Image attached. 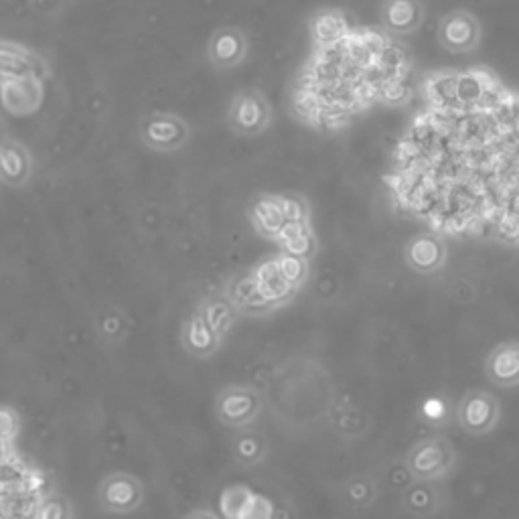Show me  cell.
Wrapping results in <instances>:
<instances>
[{
  "instance_id": "cell-1",
  "label": "cell",
  "mask_w": 519,
  "mask_h": 519,
  "mask_svg": "<svg viewBox=\"0 0 519 519\" xmlns=\"http://www.w3.org/2000/svg\"><path fill=\"white\" fill-rule=\"evenodd\" d=\"M384 185L442 238L519 246V90L489 67L426 73Z\"/></svg>"
},
{
  "instance_id": "cell-2",
  "label": "cell",
  "mask_w": 519,
  "mask_h": 519,
  "mask_svg": "<svg viewBox=\"0 0 519 519\" xmlns=\"http://www.w3.org/2000/svg\"><path fill=\"white\" fill-rule=\"evenodd\" d=\"M414 57L382 27L351 25L339 39L311 47L290 90L292 118L315 132H341L376 108L412 98Z\"/></svg>"
},
{
  "instance_id": "cell-3",
  "label": "cell",
  "mask_w": 519,
  "mask_h": 519,
  "mask_svg": "<svg viewBox=\"0 0 519 519\" xmlns=\"http://www.w3.org/2000/svg\"><path fill=\"white\" fill-rule=\"evenodd\" d=\"M250 219L262 238L280 244L286 254L301 258L313 244L311 207L303 195H260L250 209Z\"/></svg>"
},
{
  "instance_id": "cell-4",
  "label": "cell",
  "mask_w": 519,
  "mask_h": 519,
  "mask_svg": "<svg viewBox=\"0 0 519 519\" xmlns=\"http://www.w3.org/2000/svg\"><path fill=\"white\" fill-rule=\"evenodd\" d=\"M47 481L21 457L15 442L0 440V519H37Z\"/></svg>"
},
{
  "instance_id": "cell-5",
  "label": "cell",
  "mask_w": 519,
  "mask_h": 519,
  "mask_svg": "<svg viewBox=\"0 0 519 519\" xmlns=\"http://www.w3.org/2000/svg\"><path fill=\"white\" fill-rule=\"evenodd\" d=\"M404 469L410 479L442 481L457 469V449L451 438L434 434L414 442L404 459Z\"/></svg>"
},
{
  "instance_id": "cell-6",
  "label": "cell",
  "mask_w": 519,
  "mask_h": 519,
  "mask_svg": "<svg viewBox=\"0 0 519 519\" xmlns=\"http://www.w3.org/2000/svg\"><path fill=\"white\" fill-rule=\"evenodd\" d=\"M274 122V108L258 88H244L232 96L228 106L230 128L246 138L262 136Z\"/></svg>"
},
{
  "instance_id": "cell-7",
  "label": "cell",
  "mask_w": 519,
  "mask_h": 519,
  "mask_svg": "<svg viewBox=\"0 0 519 519\" xmlns=\"http://www.w3.org/2000/svg\"><path fill=\"white\" fill-rule=\"evenodd\" d=\"M436 39L447 53L467 55L479 49L483 41V25L475 13L467 9H453L440 17Z\"/></svg>"
},
{
  "instance_id": "cell-8",
  "label": "cell",
  "mask_w": 519,
  "mask_h": 519,
  "mask_svg": "<svg viewBox=\"0 0 519 519\" xmlns=\"http://www.w3.org/2000/svg\"><path fill=\"white\" fill-rule=\"evenodd\" d=\"M217 420L234 430L252 426L264 412V398L252 386H228L215 398Z\"/></svg>"
},
{
  "instance_id": "cell-9",
  "label": "cell",
  "mask_w": 519,
  "mask_h": 519,
  "mask_svg": "<svg viewBox=\"0 0 519 519\" xmlns=\"http://www.w3.org/2000/svg\"><path fill=\"white\" fill-rule=\"evenodd\" d=\"M144 503L142 481L126 471H112L104 475L98 485V505L110 515H128Z\"/></svg>"
},
{
  "instance_id": "cell-10",
  "label": "cell",
  "mask_w": 519,
  "mask_h": 519,
  "mask_svg": "<svg viewBox=\"0 0 519 519\" xmlns=\"http://www.w3.org/2000/svg\"><path fill=\"white\" fill-rule=\"evenodd\" d=\"M457 424L471 436L491 434L501 420V404L487 390H469L457 404Z\"/></svg>"
},
{
  "instance_id": "cell-11",
  "label": "cell",
  "mask_w": 519,
  "mask_h": 519,
  "mask_svg": "<svg viewBox=\"0 0 519 519\" xmlns=\"http://www.w3.org/2000/svg\"><path fill=\"white\" fill-rule=\"evenodd\" d=\"M404 260L410 270L422 276L438 274L449 262L444 238L434 232H424L410 238L404 246Z\"/></svg>"
},
{
  "instance_id": "cell-12",
  "label": "cell",
  "mask_w": 519,
  "mask_h": 519,
  "mask_svg": "<svg viewBox=\"0 0 519 519\" xmlns=\"http://www.w3.org/2000/svg\"><path fill=\"white\" fill-rule=\"evenodd\" d=\"M219 513L224 519H274V505L246 485H230L219 495Z\"/></svg>"
},
{
  "instance_id": "cell-13",
  "label": "cell",
  "mask_w": 519,
  "mask_h": 519,
  "mask_svg": "<svg viewBox=\"0 0 519 519\" xmlns=\"http://www.w3.org/2000/svg\"><path fill=\"white\" fill-rule=\"evenodd\" d=\"M426 21L424 0H382L380 27L392 37H408Z\"/></svg>"
},
{
  "instance_id": "cell-14",
  "label": "cell",
  "mask_w": 519,
  "mask_h": 519,
  "mask_svg": "<svg viewBox=\"0 0 519 519\" xmlns=\"http://www.w3.org/2000/svg\"><path fill=\"white\" fill-rule=\"evenodd\" d=\"M250 53V39L240 27L217 29L207 45L209 61L215 69L240 67Z\"/></svg>"
},
{
  "instance_id": "cell-15",
  "label": "cell",
  "mask_w": 519,
  "mask_h": 519,
  "mask_svg": "<svg viewBox=\"0 0 519 519\" xmlns=\"http://www.w3.org/2000/svg\"><path fill=\"white\" fill-rule=\"evenodd\" d=\"M485 378L501 390L519 388V339L497 343L483 363Z\"/></svg>"
},
{
  "instance_id": "cell-16",
  "label": "cell",
  "mask_w": 519,
  "mask_h": 519,
  "mask_svg": "<svg viewBox=\"0 0 519 519\" xmlns=\"http://www.w3.org/2000/svg\"><path fill=\"white\" fill-rule=\"evenodd\" d=\"M402 507L408 515L428 519L442 511L444 493L438 487V481L412 479L402 491Z\"/></svg>"
},
{
  "instance_id": "cell-17",
  "label": "cell",
  "mask_w": 519,
  "mask_h": 519,
  "mask_svg": "<svg viewBox=\"0 0 519 519\" xmlns=\"http://www.w3.org/2000/svg\"><path fill=\"white\" fill-rule=\"evenodd\" d=\"M221 339L207 323L205 319L201 317V313H195L191 315L185 325H183V331H181V343H183V349L197 357V359H207L211 357L219 347H221Z\"/></svg>"
},
{
  "instance_id": "cell-18",
  "label": "cell",
  "mask_w": 519,
  "mask_h": 519,
  "mask_svg": "<svg viewBox=\"0 0 519 519\" xmlns=\"http://www.w3.org/2000/svg\"><path fill=\"white\" fill-rule=\"evenodd\" d=\"M353 25L351 17L337 7H323L317 9L309 17V37H311V47L331 43L339 39L349 27Z\"/></svg>"
},
{
  "instance_id": "cell-19",
  "label": "cell",
  "mask_w": 519,
  "mask_h": 519,
  "mask_svg": "<svg viewBox=\"0 0 519 519\" xmlns=\"http://www.w3.org/2000/svg\"><path fill=\"white\" fill-rule=\"evenodd\" d=\"M232 453L238 465L242 467H258L268 459V442L252 426L240 428L232 440Z\"/></svg>"
},
{
  "instance_id": "cell-20",
  "label": "cell",
  "mask_w": 519,
  "mask_h": 519,
  "mask_svg": "<svg viewBox=\"0 0 519 519\" xmlns=\"http://www.w3.org/2000/svg\"><path fill=\"white\" fill-rule=\"evenodd\" d=\"M341 495L349 507L367 509L378 499V481L372 475H353L343 481Z\"/></svg>"
},
{
  "instance_id": "cell-21",
  "label": "cell",
  "mask_w": 519,
  "mask_h": 519,
  "mask_svg": "<svg viewBox=\"0 0 519 519\" xmlns=\"http://www.w3.org/2000/svg\"><path fill=\"white\" fill-rule=\"evenodd\" d=\"M96 331L104 343L118 345L130 333V319L122 309L108 307L104 313H100V317L96 321Z\"/></svg>"
},
{
  "instance_id": "cell-22",
  "label": "cell",
  "mask_w": 519,
  "mask_h": 519,
  "mask_svg": "<svg viewBox=\"0 0 519 519\" xmlns=\"http://www.w3.org/2000/svg\"><path fill=\"white\" fill-rule=\"evenodd\" d=\"M201 317L205 319V323L219 335L224 337L232 323H234V311H232V305L228 301H207L203 307H201Z\"/></svg>"
},
{
  "instance_id": "cell-23",
  "label": "cell",
  "mask_w": 519,
  "mask_h": 519,
  "mask_svg": "<svg viewBox=\"0 0 519 519\" xmlns=\"http://www.w3.org/2000/svg\"><path fill=\"white\" fill-rule=\"evenodd\" d=\"M37 519H71V503L65 495L49 491L37 511Z\"/></svg>"
},
{
  "instance_id": "cell-24",
  "label": "cell",
  "mask_w": 519,
  "mask_h": 519,
  "mask_svg": "<svg viewBox=\"0 0 519 519\" xmlns=\"http://www.w3.org/2000/svg\"><path fill=\"white\" fill-rule=\"evenodd\" d=\"M19 434V416L13 408L0 406V440L15 442Z\"/></svg>"
},
{
  "instance_id": "cell-25",
  "label": "cell",
  "mask_w": 519,
  "mask_h": 519,
  "mask_svg": "<svg viewBox=\"0 0 519 519\" xmlns=\"http://www.w3.org/2000/svg\"><path fill=\"white\" fill-rule=\"evenodd\" d=\"M183 519H224V517L213 513L211 509H195V511L187 513Z\"/></svg>"
}]
</instances>
